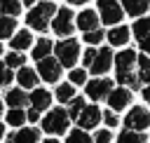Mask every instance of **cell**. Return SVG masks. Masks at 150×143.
<instances>
[{
    "label": "cell",
    "instance_id": "1",
    "mask_svg": "<svg viewBox=\"0 0 150 143\" xmlns=\"http://www.w3.org/2000/svg\"><path fill=\"white\" fill-rule=\"evenodd\" d=\"M54 12H56V7L52 2H40L38 7H33L28 12V16H26L28 19V26L35 28V30H45L49 26V19L54 16Z\"/></svg>",
    "mask_w": 150,
    "mask_h": 143
},
{
    "label": "cell",
    "instance_id": "2",
    "mask_svg": "<svg viewBox=\"0 0 150 143\" xmlns=\"http://www.w3.org/2000/svg\"><path fill=\"white\" fill-rule=\"evenodd\" d=\"M42 129L47 131V134H63L66 129H68V113L66 110H52L47 117H45V122H42Z\"/></svg>",
    "mask_w": 150,
    "mask_h": 143
},
{
    "label": "cell",
    "instance_id": "3",
    "mask_svg": "<svg viewBox=\"0 0 150 143\" xmlns=\"http://www.w3.org/2000/svg\"><path fill=\"white\" fill-rule=\"evenodd\" d=\"M56 56L63 66H75V59L80 56V45L75 40H61L56 45Z\"/></svg>",
    "mask_w": 150,
    "mask_h": 143
},
{
    "label": "cell",
    "instance_id": "4",
    "mask_svg": "<svg viewBox=\"0 0 150 143\" xmlns=\"http://www.w3.org/2000/svg\"><path fill=\"white\" fill-rule=\"evenodd\" d=\"M98 12H101L103 23H108V26H112L122 19V7L115 0H98Z\"/></svg>",
    "mask_w": 150,
    "mask_h": 143
},
{
    "label": "cell",
    "instance_id": "5",
    "mask_svg": "<svg viewBox=\"0 0 150 143\" xmlns=\"http://www.w3.org/2000/svg\"><path fill=\"white\" fill-rule=\"evenodd\" d=\"M61 61H56V59H40V63H38V73L42 75V80H47V82H56L59 80V75H61Z\"/></svg>",
    "mask_w": 150,
    "mask_h": 143
},
{
    "label": "cell",
    "instance_id": "6",
    "mask_svg": "<svg viewBox=\"0 0 150 143\" xmlns=\"http://www.w3.org/2000/svg\"><path fill=\"white\" fill-rule=\"evenodd\" d=\"M52 28L56 35H68L73 30V12L70 9H59L54 21H52Z\"/></svg>",
    "mask_w": 150,
    "mask_h": 143
},
{
    "label": "cell",
    "instance_id": "7",
    "mask_svg": "<svg viewBox=\"0 0 150 143\" xmlns=\"http://www.w3.org/2000/svg\"><path fill=\"white\" fill-rule=\"evenodd\" d=\"M124 124L129 129H145L150 124V113L145 108H131L129 115H127V120H124Z\"/></svg>",
    "mask_w": 150,
    "mask_h": 143
},
{
    "label": "cell",
    "instance_id": "8",
    "mask_svg": "<svg viewBox=\"0 0 150 143\" xmlns=\"http://www.w3.org/2000/svg\"><path fill=\"white\" fill-rule=\"evenodd\" d=\"M110 91H112V82H110V80H94V82L87 84V94H89V98H94V101L108 98Z\"/></svg>",
    "mask_w": 150,
    "mask_h": 143
},
{
    "label": "cell",
    "instance_id": "9",
    "mask_svg": "<svg viewBox=\"0 0 150 143\" xmlns=\"http://www.w3.org/2000/svg\"><path fill=\"white\" fill-rule=\"evenodd\" d=\"M77 122H80L82 129H94V127L101 122V110H98L96 105H84V110L80 113Z\"/></svg>",
    "mask_w": 150,
    "mask_h": 143
},
{
    "label": "cell",
    "instance_id": "10",
    "mask_svg": "<svg viewBox=\"0 0 150 143\" xmlns=\"http://www.w3.org/2000/svg\"><path fill=\"white\" fill-rule=\"evenodd\" d=\"M115 63H117V73H127V70H134L138 66V56H136V52L124 49L115 56Z\"/></svg>",
    "mask_w": 150,
    "mask_h": 143
},
{
    "label": "cell",
    "instance_id": "11",
    "mask_svg": "<svg viewBox=\"0 0 150 143\" xmlns=\"http://www.w3.org/2000/svg\"><path fill=\"white\" fill-rule=\"evenodd\" d=\"M129 101H131V91H129V89H124V87H122V89H115V91H110V94H108V103H110V108H112V110H122Z\"/></svg>",
    "mask_w": 150,
    "mask_h": 143
},
{
    "label": "cell",
    "instance_id": "12",
    "mask_svg": "<svg viewBox=\"0 0 150 143\" xmlns=\"http://www.w3.org/2000/svg\"><path fill=\"white\" fill-rule=\"evenodd\" d=\"M110 63H112V52L110 49H98V54H96V59L89 68H91V73H105L110 68Z\"/></svg>",
    "mask_w": 150,
    "mask_h": 143
},
{
    "label": "cell",
    "instance_id": "13",
    "mask_svg": "<svg viewBox=\"0 0 150 143\" xmlns=\"http://www.w3.org/2000/svg\"><path fill=\"white\" fill-rule=\"evenodd\" d=\"M7 143H38V129H19L16 134L7 136Z\"/></svg>",
    "mask_w": 150,
    "mask_h": 143
},
{
    "label": "cell",
    "instance_id": "14",
    "mask_svg": "<svg viewBox=\"0 0 150 143\" xmlns=\"http://www.w3.org/2000/svg\"><path fill=\"white\" fill-rule=\"evenodd\" d=\"M77 26H80L82 30H94V28H98V16H96L91 9H84V12L77 16Z\"/></svg>",
    "mask_w": 150,
    "mask_h": 143
},
{
    "label": "cell",
    "instance_id": "15",
    "mask_svg": "<svg viewBox=\"0 0 150 143\" xmlns=\"http://www.w3.org/2000/svg\"><path fill=\"white\" fill-rule=\"evenodd\" d=\"M122 5H124V12L127 14L138 16V14H143L150 7V0H122Z\"/></svg>",
    "mask_w": 150,
    "mask_h": 143
},
{
    "label": "cell",
    "instance_id": "16",
    "mask_svg": "<svg viewBox=\"0 0 150 143\" xmlns=\"http://www.w3.org/2000/svg\"><path fill=\"white\" fill-rule=\"evenodd\" d=\"M49 103H52V96H49V91H47V89H38V91H33V94H30V105H33V108L45 110Z\"/></svg>",
    "mask_w": 150,
    "mask_h": 143
},
{
    "label": "cell",
    "instance_id": "17",
    "mask_svg": "<svg viewBox=\"0 0 150 143\" xmlns=\"http://www.w3.org/2000/svg\"><path fill=\"white\" fill-rule=\"evenodd\" d=\"M108 40H110V45H112V47H117V45H124V42L129 40V28H124V26L110 28V33H108Z\"/></svg>",
    "mask_w": 150,
    "mask_h": 143
},
{
    "label": "cell",
    "instance_id": "18",
    "mask_svg": "<svg viewBox=\"0 0 150 143\" xmlns=\"http://www.w3.org/2000/svg\"><path fill=\"white\" fill-rule=\"evenodd\" d=\"M30 33L28 30H19L16 35H12V49L14 52H21V49H26V47H30Z\"/></svg>",
    "mask_w": 150,
    "mask_h": 143
},
{
    "label": "cell",
    "instance_id": "19",
    "mask_svg": "<svg viewBox=\"0 0 150 143\" xmlns=\"http://www.w3.org/2000/svg\"><path fill=\"white\" fill-rule=\"evenodd\" d=\"M19 84L26 87V89L35 87V84H38V73L30 70V68H21V70H19Z\"/></svg>",
    "mask_w": 150,
    "mask_h": 143
},
{
    "label": "cell",
    "instance_id": "20",
    "mask_svg": "<svg viewBox=\"0 0 150 143\" xmlns=\"http://www.w3.org/2000/svg\"><path fill=\"white\" fill-rule=\"evenodd\" d=\"M26 101H30V98H28L23 91H19V89H12V91L7 94V103H9L12 108H23Z\"/></svg>",
    "mask_w": 150,
    "mask_h": 143
},
{
    "label": "cell",
    "instance_id": "21",
    "mask_svg": "<svg viewBox=\"0 0 150 143\" xmlns=\"http://www.w3.org/2000/svg\"><path fill=\"white\" fill-rule=\"evenodd\" d=\"M138 77L141 82H150V56L145 54L138 56Z\"/></svg>",
    "mask_w": 150,
    "mask_h": 143
},
{
    "label": "cell",
    "instance_id": "22",
    "mask_svg": "<svg viewBox=\"0 0 150 143\" xmlns=\"http://www.w3.org/2000/svg\"><path fill=\"white\" fill-rule=\"evenodd\" d=\"M14 28H16V23H14V19H12L9 14H7V16H0V40L14 35Z\"/></svg>",
    "mask_w": 150,
    "mask_h": 143
},
{
    "label": "cell",
    "instance_id": "23",
    "mask_svg": "<svg viewBox=\"0 0 150 143\" xmlns=\"http://www.w3.org/2000/svg\"><path fill=\"white\" fill-rule=\"evenodd\" d=\"M117 143H145V136H143V134H138V131L127 129V131H122V134H120Z\"/></svg>",
    "mask_w": 150,
    "mask_h": 143
},
{
    "label": "cell",
    "instance_id": "24",
    "mask_svg": "<svg viewBox=\"0 0 150 143\" xmlns=\"http://www.w3.org/2000/svg\"><path fill=\"white\" fill-rule=\"evenodd\" d=\"M26 120H28V115H26L21 108H12V110H9V115H7V122H9L12 127H21Z\"/></svg>",
    "mask_w": 150,
    "mask_h": 143
},
{
    "label": "cell",
    "instance_id": "25",
    "mask_svg": "<svg viewBox=\"0 0 150 143\" xmlns=\"http://www.w3.org/2000/svg\"><path fill=\"white\" fill-rule=\"evenodd\" d=\"M49 52H52V42H49V40H40V42L33 47V59H35V61H38V59H45Z\"/></svg>",
    "mask_w": 150,
    "mask_h": 143
},
{
    "label": "cell",
    "instance_id": "26",
    "mask_svg": "<svg viewBox=\"0 0 150 143\" xmlns=\"http://www.w3.org/2000/svg\"><path fill=\"white\" fill-rule=\"evenodd\" d=\"M134 35H136L138 40H143L145 35H150V19H141V21H136V23H134Z\"/></svg>",
    "mask_w": 150,
    "mask_h": 143
},
{
    "label": "cell",
    "instance_id": "27",
    "mask_svg": "<svg viewBox=\"0 0 150 143\" xmlns=\"http://www.w3.org/2000/svg\"><path fill=\"white\" fill-rule=\"evenodd\" d=\"M138 75H134V70H127V73H117V82L127 84V87H136L138 84Z\"/></svg>",
    "mask_w": 150,
    "mask_h": 143
},
{
    "label": "cell",
    "instance_id": "28",
    "mask_svg": "<svg viewBox=\"0 0 150 143\" xmlns=\"http://www.w3.org/2000/svg\"><path fill=\"white\" fill-rule=\"evenodd\" d=\"M56 98H59V101H73V98H75L73 84H61V87L56 89Z\"/></svg>",
    "mask_w": 150,
    "mask_h": 143
},
{
    "label": "cell",
    "instance_id": "29",
    "mask_svg": "<svg viewBox=\"0 0 150 143\" xmlns=\"http://www.w3.org/2000/svg\"><path fill=\"white\" fill-rule=\"evenodd\" d=\"M0 9L9 16H14V14H19L21 5H19V0H0Z\"/></svg>",
    "mask_w": 150,
    "mask_h": 143
},
{
    "label": "cell",
    "instance_id": "30",
    "mask_svg": "<svg viewBox=\"0 0 150 143\" xmlns=\"http://www.w3.org/2000/svg\"><path fill=\"white\" fill-rule=\"evenodd\" d=\"M66 143H91V138L84 134V131H80V129H75L73 134H68V141Z\"/></svg>",
    "mask_w": 150,
    "mask_h": 143
},
{
    "label": "cell",
    "instance_id": "31",
    "mask_svg": "<svg viewBox=\"0 0 150 143\" xmlns=\"http://www.w3.org/2000/svg\"><path fill=\"white\" fill-rule=\"evenodd\" d=\"M84 40H87L89 45H98V42L103 40V33H101L98 28H94V30H87V35H84Z\"/></svg>",
    "mask_w": 150,
    "mask_h": 143
},
{
    "label": "cell",
    "instance_id": "32",
    "mask_svg": "<svg viewBox=\"0 0 150 143\" xmlns=\"http://www.w3.org/2000/svg\"><path fill=\"white\" fill-rule=\"evenodd\" d=\"M82 110H84V101L82 98H73L70 101V117H80Z\"/></svg>",
    "mask_w": 150,
    "mask_h": 143
},
{
    "label": "cell",
    "instance_id": "33",
    "mask_svg": "<svg viewBox=\"0 0 150 143\" xmlns=\"http://www.w3.org/2000/svg\"><path fill=\"white\" fill-rule=\"evenodd\" d=\"M7 68H9L7 63H0V84H9V82H12V77H14Z\"/></svg>",
    "mask_w": 150,
    "mask_h": 143
},
{
    "label": "cell",
    "instance_id": "34",
    "mask_svg": "<svg viewBox=\"0 0 150 143\" xmlns=\"http://www.w3.org/2000/svg\"><path fill=\"white\" fill-rule=\"evenodd\" d=\"M21 63H23V54H9L7 56V66L9 68H19Z\"/></svg>",
    "mask_w": 150,
    "mask_h": 143
},
{
    "label": "cell",
    "instance_id": "35",
    "mask_svg": "<svg viewBox=\"0 0 150 143\" xmlns=\"http://www.w3.org/2000/svg\"><path fill=\"white\" fill-rule=\"evenodd\" d=\"M84 80H87V75H84V70H77V68H75V70L70 73V82H73V84H82Z\"/></svg>",
    "mask_w": 150,
    "mask_h": 143
},
{
    "label": "cell",
    "instance_id": "36",
    "mask_svg": "<svg viewBox=\"0 0 150 143\" xmlns=\"http://www.w3.org/2000/svg\"><path fill=\"white\" fill-rule=\"evenodd\" d=\"M96 54H98V52H96L94 47H91V49H87V52H84V56H82L84 66H91V63H94V59H96Z\"/></svg>",
    "mask_w": 150,
    "mask_h": 143
},
{
    "label": "cell",
    "instance_id": "37",
    "mask_svg": "<svg viewBox=\"0 0 150 143\" xmlns=\"http://www.w3.org/2000/svg\"><path fill=\"white\" fill-rule=\"evenodd\" d=\"M96 143H110V131L108 129H101L96 134Z\"/></svg>",
    "mask_w": 150,
    "mask_h": 143
},
{
    "label": "cell",
    "instance_id": "38",
    "mask_svg": "<svg viewBox=\"0 0 150 143\" xmlns=\"http://www.w3.org/2000/svg\"><path fill=\"white\" fill-rule=\"evenodd\" d=\"M103 120H105V124H108V127H115V124H117V115H115V113H110V110L103 115Z\"/></svg>",
    "mask_w": 150,
    "mask_h": 143
},
{
    "label": "cell",
    "instance_id": "39",
    "mask_svg": "<svg viewBox=\"0 0 150 143\" xmlns=\"http://www.w3.org/2000/svg\"><path fill=\"white\" fill-rule=\"evenodd\" d=\"M141 49H143L145 54H150V35H145V38L141 40Z\"/></svg>",
    "mask_w": 150,
    "mask_h": 143
},
{
    "label": "cell",
    "instance_id": "40",
    "mask_svg": "<svg viewBox=\"0 0 150 143\" xmlns=\"http://www.w3.org/2000/svg\"><path fill=\"white\" fill-rule=\"evenodd\" d=\"M38 115H40V110H38V108H33V110L28 113V120H30V122H35V120H38Z\"/></svg>",
    "mask_w": 150,
    "mask_h": 143
},
{
    "label": "cell",
    "instance_id": "41",
    "mask_svg": "<svg viewBox=\"0 0 150 143\" xmlns=\"http://www.w3.org/2000/svg\"><path fill=\"white\" fill-rule=\"evenodd\" d=\"M143 98H145V101H148V103H150V82H148V87H145V89H143Z\"/></svg>",
    "mask_w": 150,
    "mask_h": 143
},
{
    "label": "cell",
    "instance_id": "42",
    "mask_svg": "<svg viewBox=\"0 0 150 143\" xmlns=\"http://www.w3.org/2000/svg\"><path fill=\"white\" fill-rule=\"evenodd\" d=\"M70 5H82V2H87V0H68Z\"/></svg>",
    "mask_w": 150,
    "mask_h": 143
},
{
    "label": "cell",
    "instance_id": "43",
    "mask_svg": "<svg viewBox=\"0 0 150 143\" xmlns=\"http://www.w3.org/2000/svg\"><path fill=\"white\" fill-rule=\"evenodd\" d=\"M26 5H35V0H26Z\"/></svg>",
    "mask_w": 150,
    "mask_h": 143
},
{
    "label": "cell",
    "instance_id": "44",
    "mask_svg": "<svg viewBox=\"0 0 150 143\" xmlns=\"http://www.w3.org/2000/svg\"><path fill=\"white\" fill-rule=\"evenodd\" d=\"M2 134H5V129H2V124H0V138H2Z\"/></svg>",
    "mask_w": 150,
    "mask_h": 143
},
{
    "label": "cell",
    "instance_id": "45",
    "mask_svg": "<svg viewBox=\"0 0 150 143\" xmlns=\"http://www.w3.org/2000/svg\"><path fill=\"white\" fill-rule=\"evenodd\" d=\"M45 143H56V141H45Z\"/></svg>",
    "mask_w": 150,
    "mask_h": 143
},
{
    "label": "cell",
    "instance_id": "46",
    "mask_svg": "<svg viewBox=\"0 0 150 143\" xmlns=\"http://www.w3.org/2000/svg\"><path fill=\"white\" fill-rule=\"evenodd\" d=\"M0 113H2V103H0Z\"/></svg>",
    "mask_w": 150,
    "mask_h": 143
},
{
    "label": "cell",
    "instance_id": "47",
    "mask_svg": "<svg viewBox=\"0 0 150 143\" xmlns=\"http://www.w3.org/2000/svg\"><path fill=\"white\" fill-rule=\"evenodd\" d=\"M0 54H2V47H0Z\"/></svg>",
    "mask_w": 150,
    "mask_h": 143
}]
</instances>
